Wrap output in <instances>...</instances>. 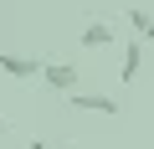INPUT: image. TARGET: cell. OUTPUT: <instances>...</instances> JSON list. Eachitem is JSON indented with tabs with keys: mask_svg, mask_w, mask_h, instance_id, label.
I'll use <instances>...</instances> for the list:
<instances>
[{
	"mask_svg": "<svg viewBox=\"0 0 154 149\" xmlns=\"http://www.w3.org/2000/svg\"><path fill=\"white\" fill-rule=\"evenodd\" d=\"M67 149H72V144H67Z\"/></svg>",
	"mask_w": 154,
	"mask_h": 149,
	"instance_id": "cell-9",
	"label": "cell"
},
{
	"mask_svg": "<svg viewBox=\"0 0 154 149\" xmlns=\"http://www.w3.org/2000/svg\"><path fill=\"white\" fill-rule=\"evenodd\" d=\"M0 134H5V118H0Z\"/></svg>",
	"mask_w": 154,
	"mask_h": 149,
	"instance_id": "cell-8",
	"label": "cell"
},
{
	"mask_svg": "<svg viewBox=\"0 0 154 149\" xmlns=\"http://www.w3.org/2000/svg\"><path fill=\"white\" fill-rule=\"evenodd\" d=\"M82 46H93V51H103V46H113V21H103V16H93V21L82 26Z\"/></svg>",
	"mask_w": 154,
	"mask_h": 149,
	"instance_id": "cell-5",
	"label": "cell"
},
{
	"mask_svg": "<svg viewBox=\"0 0 154 149\" xmlns=\"http://www.w3.org/2000/svg\"><path fill=\"white\" fill-rule=\"evenodd\" d=\"M123 16H128V31H134L139 41H154V16H149V11L134 5V11H123Z\"/></svg>",
	"mask_w": 154,
	"mask_h": 149,
	"instance_id": "cell-6",
	"label": "cell"
},
{
	"mask_svg": "<svg viewBox=\"0 0 154 149\" xmlns=\"http://www.w3.org/2000/svg\"><path fill=\"white\" fill-rule=\"evenodd\" d=\"M41 67H46V57H5L0 51V72L16 82H41Z\"/></svg>",
	"mask_w": 154,
	"mask_h": 149,
	"instance_id": "cell-1",
	"label": "cell"
},
{
	"mask_svg": "<svg viewBox=\"0 0 154 149\" xmlns=\"http://www.w3.org/2000/svg\"><path fill=\"white\" fill-rule=\"evenodd\" d=\"M67 108H77V113H103V118H113L123 103L118 98H108V93H67Z\"/></svg>",
	"mask_w": 154,
	"mask_h": 149,
	"instance_id": "cell-3",
	"label": "cell"
},
{
	"mask_svg": "<svg viewBox=\"0 0 154 149\" xmlns=\"http://www.w3.org/2000/svg\"><path fill=\"white\" fill-rule=\"evenodd\" d=\"M31 149H51V144H46V139H31Z\"/></svg>",
	"mask_w": 154,
	"mask_h": 149,
	"instance_id": "cell-7",
	"label": "cell"
},
{
	"mask_svg": "<svg viewBox=\"0 0 154 149\" xmlns=\"http://www.w3.org/2000/svg\"><path fill=\"white\" fill-rule=\"evenodd\" d=\"M41 82H46L51 93H77V67H72V62H57V57H46V67H41Z\"/></svg>",
	"mask_w": 154,
	"mask_h": 149,
	"instance_id": "cell-2",
	"label": "cell"
},
{
	"mask_svg": "<svg viewBox=\"0 0 154 149\" xmlns=\"http://www.w3.org/2000/svg\"><path fill=\"white\" fill-rule=\"evenodd\" d=\"M139 72H144V41L134 36V41L123 46V62H118V77H123V82H139Z\"/></svg>",
	"mask_w": 154,
	"mask_h": 149,
	"instance_id": "cell-4",
	"label": "cell"
}]
</instances>
